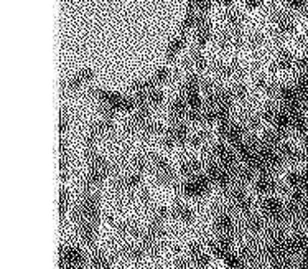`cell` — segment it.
Returning <instances> with one entry per match:
<instances>
[{"label":"cell","instance_id":"cell-1","mask_svg":"<svg viewBox=\"0 0 308 269\" xmlns=\"http://www.w3.org/2000/svg\"><path fill=\"white\" fill-rule=\"evenodd\" d=\"M211 180L208 175H203V173H198L194 177L188 178L186 182L181 185V192L183 195L190 197V198H199V197H204L206 193H210L211 190Z\"/></svg>","mask_w":308,"mask_h":269},{"label":"cell","instance_id":"cell-2","mask_svg":"<svg viewBox=\"0 0 308 269\" xmlns=\"http://www.w3.org/2000/svg\"><path fill=\"white\" fill-rule=\"evenodd\" d=\"M150 168L153 170L157 180H159L162 185L167 187L175 182V170L167 159L160 157V155H152V157H150Z\"/></svg>","mask_w":308,"mask_h":269},{"label":"cell","instance_id":"cell-3","mask_svg":"<svg viewBox=\"0 0 308 269\" xmlns=\"http://www.w3.org/2000/svg\"><path fill=\"white\" fill-rule=\"evenodd\" d=\"M86 256L76 246H63L60 249V267L84 266Z\"/></svg>","mask_w":308,"mask_h":269},{"label":"cell","instance_id":"cell-4","mask_svg":"<svg viewBox=\"0 0 308 269\" xmlns=\"http://www.w3.org/2000/svg\"><path fill=\"white\" fill-rule=\"evenodd\" d=\"M194 30H196V33H194L196 45L199 48L208 45V41L211 40V35H213V25L204 14H198V23H196V28Z\"/></svg>","mask_w":308,"mask_h":269},{"label":"cell","instance_id":"cell-5","mask_svg":"<svg viewBox=\"0 0 308 269\" xmlns=\"http://www.w3.org/2000/svg\"><path fill=\"white\" fill-rule=\"evenodd\" d=\"M167 134L172 137L175 146H181V144L188 142V139H190V130H188V126L181 121H173L172 126L167 129Z\"/></svg>","mask_w":308,"mask_h":269},{"label":"cell","instance_id":"cell-6","mask_svg":"<svg viewBox=\"0 0 308 269\" xmlns=\"http://www.w3.org/2000/svg\"><path fill=\"white\" fill-rule=\"evenodd\" d=\"M188 258L198 269H204L210 264V256L203 251V246L199 243H191L190 248H188Z\"/></svg>","mask_w":308,"mask_h":269},{"label":"cell","instance_id":"cell-7","mask_svg":"<svg viewBox=\"0 0 308 269\" xmlns=\"http://www.w3.org/2000/svg\"><path fill=\"white\" fill-rule=\"evenodd\" d=\"M94 78V71L91 68H84V70H79L74 76H71L68 79V83L65 84L68 91H78L81 86L89 83V81Z\"/></svg>","mask_w":308,"mask_h":269},{"label":"cell","instance_id":"cell-8","mask_svg":"<svg viewBox=\"0 0 308 269\" xmlns=\"http://www.w3.org/2000/svg\"><path fill=\"white\" fill-rule=\"evenodd\" d=\"M254 189L261 195H272L277 190V182L274 180L272 175H259L254 180Z\"/></svg>","mask_w":308,"mask_h":269},{"label":"cell","instance_id":"cell-9","mask_svg":"<svg viewBox=\"0 0 308 269\" xmlns=\"http://www.w3.org/2000/svg\"><path fill=\"white\" fill-rule=\"evenodd\" d=\"M96 228H97V225L89 223V221L78 223V233L84 245H87V246L94 245V240H96Z\"/></svg>","mask_w":308,"mask_h":269},{"label":"cell","instance_id":"cell-10","mask_svg":"<svg viewBox=\"0 0 308 269\" xmlns=\"http://www.w3.org/2000/svg\"><path fill=\"white\" fill-rule=\"evenodd\" d=\"M244 228H246L249 233L259 235L261 231L266 230V220L255 213H249V215H246V220H244Z\"/></svg>","mask_w":308,"mask_h":269},{"label":"cell","instance_id":"cell-11","mask_svg":"<svg viewBox=\"0 0 308 269\" xmlns=\"http://www.w3.org/2000/svg\"><path fill=\"white\" fill-rule=\"evenodd\" d=\"M188 101L186 98H177L173 99L172 108H170V114H172V121H181L183 117H186L188 114Z\"/></svg>","mask_w":308,"mask_h":269},{"label":"cell","instance_id":"cell-12","mask_svg":"<svg viewBox=\"0 0 308 269\" xmlns=\"http://www.w3.org/2000/svg\"><path fill=\"white\" fill-rule=\"evenodd\" d=\"M170 213H172L173 218H177V220L183 221V223H193V220H194L193 210L190 206H186L185 203H175Z\"/></svg>","mask_w":308,"mask_h":269},{"label":"cell","instance_id":"cell-13","mask_svg":"<svg viewBox=\"0 0 308 269\" xmlns=\"http://www.w3.org/2000/svg\"><path fill=\"white\" fill-rule=\"evenodd\" d=\"M297 65V60L293 58V55L287 50H280L277 55V61H275V68L282 71H288Z\"/></svg>","mask_w":308,"mask_h":269},{"label":"cell","instance_id":"cell-14","mask_svg":"<svg viewBox=\"0 0 308 269\" xmlns=\"http://www.w3.org/2000/svg\"><path fill=\"white\" fill-rule=\"evenodd\" d=\"M199 170H201V162L193 159V157L183 160L180 165V173L186 178H191V177H194V175H198Z\"/></svg>","mask_w":308,"mask_h":269},{"label":"cell","instance_id":"cell-15","mask_svg":"<svg viewBox=\"0 0 308 269\" xmlns=\"http://www.w3.org/2000/svg\"><path fill=\"white\" fill-rule=\"evenodd\" d=\"M185 43H186V36L185 35H178L170 41V45L167 48V58L172 61L177 58V55L185 48Z\"/></svg>","mask_w":308,"mask_h":269},{"label":"cell","instance_id":"cell-16","mask_svg":"<svg viewBox=\"0 0 308 269\" xmlns=\"http://www.w3.org/2000/svg\"><path fill=\"white\" fill-rule=\"evenodd\" d=\"M91 132L94 134V136H109V134H112L114 132V122L111 121V119H102V121H99V122H96L94 124V126L91 127Z\"/></svg>","mask_w":308,"mask_h":269},{"label":"cell","instance_id":"cell-17","mask_svg":"<svg viewBox=\"0 0 308 269\" xmlns=\"http://www.w3.org/2000/svg\"><path fill=\"white\" fill-rule=\"evenodd\" d=\"M186 68H194L196 71H203L208 68V61H206L204 55L199 52H193L190 58L186 60Z\"/></svg>","mask_w":308,"mask_h":269},{"label":"cell","instance_id":"cell-18","mask_svg":"<svg viewBox=\"0 0 308 269\" xmlns=\"http://www.w3.org/2000/svg\"><path fill=\"white\" fill-rule=\"evenodd\" d=\"M224 20H226V23H228V28L236 30V28H241L244 17H242V14L239 10L228 9V12L224 14Z\"/></svg>","mask_w":308,"mask_h":269},{"label":"cell","instance_id":"cell-19","mask_svg":"<svg viewBox=\"0 0 308 269\" xmlns=\"http://www.w3.org/2000/svg\"><path fill=\"white\" fill-rule=\"evenodd\" d=\"M91 266L94 269H111V258L102 251H94L91 256Z\"/></svg>","mask_w":308,"mask_h":269},{"label":"cell","instance_id":"cell-20","mask_svg":"<svg viewBox=\"0 0 308 269\" xmlns=\"http://www.w3.org/2000/svg\"><path fill=\"white\" fill-rule=\"evenodd\" d=\"M147 103H148L150 108H159V106L163 104V93L159 89V87H153V89L148 91Z\"/></svg>","mask_w":308,"mask_h":269},{"label":"cell","instance_id":"cell-21","mask_svg":"<svg viewBox=\"0 0 308 269\" xmlns=\"http://www.w3.org/2000/svg\"><path fill=\"white\" fill-rule=\"evenodd\" d=\"M229 89H231L232 98H234V101H244V99L247 98V87L241 83H236L232 87H229Z\"/></svg>","mask_w":308,"mask_h":269},{"label":"cell","instance_id":"cell-22","mask_svg":"<svg viewBox=\"0 0 308 269\" xmlns=\"http://www.w3.org/2000/svg\"><path fill=\"white\" fill-rule=\"evenodd\" d=\"M152 79H153V83L157 86L167 83V81L170 79V70H168V68H159V70H157L155 74L152 76Z\"/></svg>","mask_w":308,"mask_h":269},{"label":"cell","instance_id":"cell-23","mask_svg":"<svg viewBox=\"0 0 308 269\" xmlns=\"http://www.w3.org/2000/svg\"><path fill=\"white\" fill-rule=\"evenodd\" d=\"M231 65V78H236V79H241L244 78V68L241 63H237V61H232Z\"/></svg>","mask_w":308,"mask_h":269},{"label":"cell","instance_id":"cell-24","mask_svg":"<svg viewBox=\"0 0 308 269\" xmlns=\"http://www.w3.org/2000/svg\"><path fill=\"white\" fill-rule=\"evenodd\" d=\"M213 4H215V0H198V14L206 15L213 9Z\"/></svg>","mask_w":308,"mask_h":269},{"label":"cell","instance_id":"cell-25","mask_svg":"<svg viewBox=\"0 0 308 269\" xmlns=\"http://www.w3.org/2000/svg\"><path fill=\"white\" fill-rule=\"evenodd\" d=\"M66 208H68V192L63 189L60 193V213H61V216H65Z\"/></svg>","mask_w":308,"mask_h":269},{"label":"cell","instance_id":"cell-26","mask_svg":"<svg viewBox=\"0 0 308 269\" xmlns=\"http://www.w3.org/2000/svg\"><path fill=\"white\" fill-rule=\"evenodd\" d=\"M264 43V36L261 33H252L249 36V47L250 48H259Z\"/></svg>","mask_w":308,"mask_h":269},{"label":"cell","instance_id":"cell-27","mask_svg":"<svg viewBox=\"0 0 308 269\" xmlns=\"http://www.w3.org/2000/svg\"><path fill=\"white\" fill-rule=\"evenodd\" d=\"M262 5V0H246V9L247 10H255Z\"/></svg>","mask_w":308,"mask_h":269},{"label":"cell","instance_id":"cell-28","mask_svg":"<svg viewBox=\"0 0 308 269\" xmlns=\"http://www.w3.org/2000/svg\"><path fill=\"white\" fill-rule=\"evenodd\" d=\"M66 129H68V119H66L65 114H63L61 119H60V132H65Z\"/></svg>","mask_w":308,"mask_h":269},{"label":"cell","instance_id":"cell-29","mask_svg":"<svg viewBox=\"0 0 308 269\" xmlns=\"http://www.w3.org/2000/svg\"><path fill=\"white\" fill-rule=\"evenodd\" d=\"M216 2L221 5V7H226V9H229L234 5V0H216Z\"/></svg>","mask_w":308,"mask_h":269}]
</instances>
